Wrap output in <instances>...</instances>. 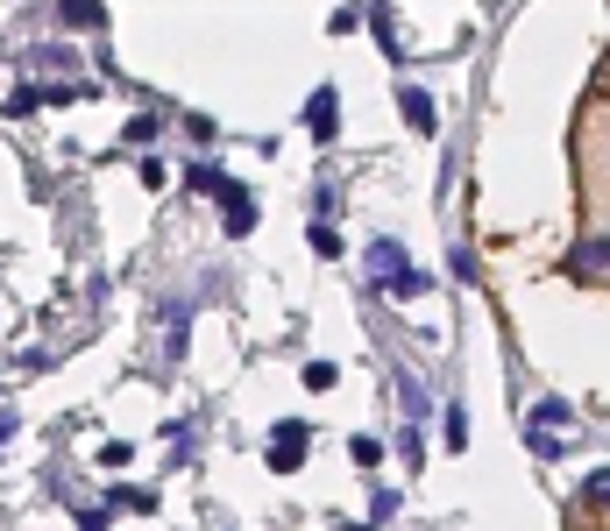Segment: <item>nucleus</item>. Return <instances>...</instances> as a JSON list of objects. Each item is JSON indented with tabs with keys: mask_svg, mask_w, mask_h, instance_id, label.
Segmentation results:
<instances>
[{
	"mask_svg": "<svg viewBox=\"0 0 610 531\" xmlns=\"http://www.w3.org/2000/svg\"><path fill=\"white\" fill-rule=\"evenodd\" d=\"M561 425H568V404H561V397H546V404H532V412H526V447L540 453V461H554V453L568 447Z\"/></svg>",
	"mask_w": 610,
	"mask_h": 531,
	"instance_id": "f257e3e1",
	"label": "nucleus"
},
{
	"mask_svg": "<svg viewBox=\"0 0 610 531\" xmlns=\"http://www.w3.org/2000/svg\"><path fill=\"white\" fill-rule=\"evenodd\" d=\"M306 425L299 418H285V425H277V432H271V467H277V475H299V467H306Z\"/></svg>",
	"mask_w": 610,
	"mask_h": 531,
	"instance_id": "f03ea898",
	"label": "nucleus"
},
{
	"mask_svg": "<svg viewBox=\"0 0 610 531\" xmlns=\"http://www.w3.org/2000/svg\"><path fill=\"white\" fill-rule=\"evenodd\" d=\"M398 114H405V128H419V135H434V128H440L434 100H426L419 85H398Z\"/></svg>",
	"mask_w": 610,
	"mask_h": 531,
	"instance_id": "7ed1b4c3",
	"label": "nucleus"
},
{
	"mask_svg": "<svg viewBox=\"0 0 610 531\" xmlns=\"http://www.w3.org/2000/svg\"><path fill=\"white\" fill-rule=\"evenodd\" d=\"M334 120H341V106H334V85H320V93L306 100V128L326 142V135H334Z\"/></svg>",
	"mask_w": 610,
	"mask_h": 531,
	"instance_id": "20e7f679",
	"label": "nucleus"
},
{
	"mask_svg": "<svg viewBox=\"0 0 610 531\" xmlns=\"http://www.w3.org/2000/svg\"><path fill=\"white\" fill-rule=\"evenodd\" d=\"M369 277H377V284L405 277V249H398V241H369Z\"/></svg>",
	"mask_w": 610,
	"mask_h": 531,
	"instance_id": "39448f33",
	"label": "nucleus"
},
{
	"mask_svg": "<svg viewBox=\"0 0 610 531\" xmlns=\"http://www.w3.org/2000/svg\"><path fill=\"white\" fill-rule=\"evenodd\" d=\"M583 510H610V467H597V475L583 482Z\"/></svg>",
	"mask_w": 610,
	"mask_h": 531,
	"instance_id": "423d86ee",
	"label": "nucleus"
},
{
	"mask_svg": "<svg viewBox=\"0 0 610 531\" xmlns=\"http://www.w3.org/2000/svg\"><path fill=\"white\" fill-rule=\"evenodd\" d=\"M575 269H610V241H583V249H575Z\"/></svg>",
	"mask_w": 610,
	"mask_h": 531,
	"instance_id": "0eeeda50",
	"label": "nucleus"
},
{
	"mask_svg": "<svg viewBox=\"0 0 610 531\" xmlns=\"http://www.w3.org/2000/svg\"><path fill=\"white\" fill-rule=\"evenodd\" d=\"M383 291H391V298H426V277H419V269H405V277H391Z\"/></svg>",
	"mask_w": 610,
	"mask_h": 531,
	"instance_id": "6e6552de",
	"label": "nucleus"
},
{
	"mask_svg": "<svg viewBox=\"0 0 610 531\" xmlns=\"http://www.w3.org/2000/svg\"><path fill=\"white\" fill-rule=\"evenodd\" d=\"M65 22H85V28H93V22H100V0H65Z\"/></svg>",
	"mask_w": 610,
	"mask_h": 531,
	"instance_id": "1a4fd4ad",
	"label": "nucleus"
},
{
	"mask_svg": "<svg viewBox=\"0 0 610 531\" xmlns=\"http://www.w3.org/2000/svg\"><path fill=\"white\" fill-rule=\"evenodd\" d=\"M448 447H454V453L469 447V418H461V404H454V412H448Z\"/></svg>",
	"mask_w": 610,
	"mask_h": 531,
	"instance_id": "9d476101",
	"label": "nucleus"
},
{
	"mask_svg": "<svg viewBox=\"0 0 610 531\" xmlns=\"http://www.w3.org/2000/svg\"><path fill=\"white\" fill-rule=\"evenodd\" d=\"M306 390H334V361H312V369H306Z\"/></svg>",
	"mask_w": 610,
	"mask_h": 531,
	"instance_id": "9b49d317",
	"label": "nucleus"
}]
</instances>
